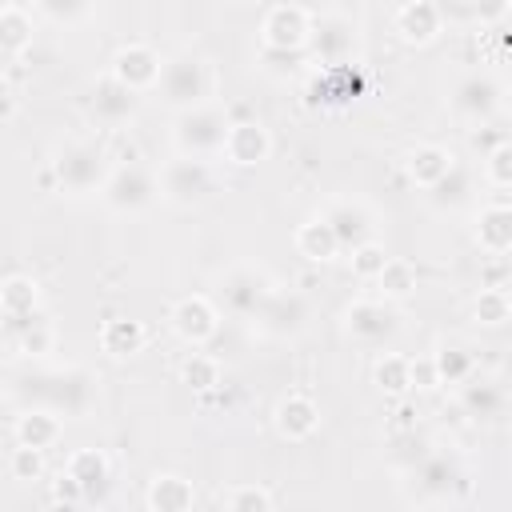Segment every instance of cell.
<instances>
[{"label":"cell","mask_w":512,"mask_h":512,"mask_svg":"<svg viewBox=\"0 0 512 512\" xmlns=\"http://www.w3.org/2000/svg\"><path fill=\"white\" fill-rule=\"evenodd\" d=\"M16 396L28 408H44L60 420H72V416H88L96 400V380L84 368H36L20 376Z\"/></svg>","instance_id":"1"},{"label":"cell","mask_w":512,"mask_h":512,"mask_svg":"<svg viewBox=\"0 0 512 512\" xmlns=\"http://www.w3.org/2000/svg\"><path fill=\"white\" fill-rule=\"evenodd\" d=\"M156 92H160V100H164L168 108L188 112V108L212 104L216 72H212V64H208L200 52H176V56L164 60L160 80H156Z\"/></svg>","instance_id":"2"},{"label":"cell","mask_w":512,"mask_h":512,"mask_svg":"<svg viewBox=\"0 0 512 512\" xmlns=\"http://www.w3.org/2000/svg\"><path fill=\"white\" fill-rule=\"evenodd\" d=\"M112 164H108V152L92 140H68L56 148L52 156V180L60 192L68 196H92L104 188Z\"/></svg>","instance_id":"3"},{"label":"cell","mask_w":512,"mask_h":512,"mask_svg":"<svg viewBox=\"0 0 512 512\" xmlns=\"http://www.w3.org/2000/svg\"><path fill=\"white\" fill-rule=\"evenodd\" d=\"M228 108L220 104H200V108H188V112H176L172 120V144H176V156H216L224 148V136H228Z\"/></svg>","instance_id":"4"},{"label":"cell","mask_w":512,"mask_h":512,"mask_svg":"<svg viewBox=\"0 0 512 512\" xmlns=\"http://www.w3.org/2000/svg\"><path fill=\"white\" fill-rule=\"evenodd\" d=\"M156 192L176 204V208H196L204 204L212 192H216V176L208 168V160H196V156H172L160 164L156 172Z\"/></svg>","instance_id":"5"},{"label":"cell","mask_w":512,"mask_h":512,"mask_svg":"<svg viewBox=\"0 0 512 512\" xmlns=\"http://www.w3.org/2000/svg\"><path fill=\"white\" fill-rule=\"evenodd\" d=\"M308 320H312L308 296H304L300 288L276 284V288L268 292V300L260 304V312L252 316V328H256L260 336H268V340H292V336H300V332L308 328Z\"/></svg>","instance_id":"6"},{"label":"cell","mask_w":512,"mask_h":512,"mask_svg":"<svg viewBox=\"0 0 512 512\" xmlns=\"http://www.w3.org/2000/svg\"><path fill=\"white\" fill-rule=\"evenodd\" d=\"M272 288H276V280H272L264 268H256V264H236V268H228V272L220 276L216 300H220V308H224L228 316L252 320V316L260 312V304L268 300Z\"/></svg>","instance_id":"7"},{"label":"cell","mask_w":512,"mask_h":512,"mask_svg":"<svg viewBox=\"0 0 512 512\" xmlns=\"http://www.w3.org/2000/svg\"><path fill=\"white\" fill-rule=\"evenodd\" d=\"M408 480H412V496H416V500L440 504V500H452V496L464 488L468 472H464V464H460L456 456H448V452H428V456H420V460L412 464Z\"/></svg>","instance_id":"8"},{"label":"cell","mask_w":512,"mask_h":512,"mask_svg":"<svg viewBox=\"0 0 512 512\" xmlns=\"http://www.w3.org/2000/svg\"><path fill=\"white\" fill-rule=\"evenodd\" d=\"M344 332L364 344V348H384L400 332V308L372 296V300H352L344 308Z\"/></svg>","instance_id":"9"},{"label":"cell","mask_w":512,"mask_h":512,"mask_svg":"<svg viewBox=\"0 0 512 512\" xmlns=\"http://www.w3.org/2000/svg\"><path fill=\"white\" fill-rule=\"evenodd\" d=\"M500 104H504V84H500L496 76H488V72H468V76H460V80L452 84V92H448V108H452L460 120H468V124L492 120V116L500 112Z\"/></svg>","instance_id":"10"},{"label":"cell","mask_w":512,"mask_h":512,"mask_svg":"<svg viewBox=\"0 0 512 512\" xmlns=\"http://www.w3.org/2000/svg\"><path fill=\"white\" fill-rule=\"evenodd\" d=\"M156 172H148L144 164L128 160V164H116L100 188V200L112 208V212H140L156 200Z\"/></svg>","instance_id":"11"},{"label":"cell","mask_w":512,"mask_h":512,"mask_svg":"<svg viewBox=\"0 0 512 512\" xmlns=\"http://www.w3.org/2000/svg\"><path fill=\"white\" fill-rule=\"evenodd\" d=\"M352 48H356V28H352L348 16H340V12H312V32H308L304 52L320 68L348 64L352 60Z\"/></svg>","instance_id":"12"},{"label":"cell","mask_w":512,"mask_h":512,"mask_svg":"<svg viewBox=\"0 0 512 512\" xmlns=\"http://www.w3.org/2000/svg\"><path fill=\"white\" fill-rule=\"evenodd\" d=\"M312 32V8L304 4H272L260 20V40L268 52H304Z\"/></svg>","instance_id":"13"},{"label":"cell","mask_w":512,"mask_h":512,"mask_svg":"<svg viewBox=\"0 0 512 512\" xmlns=\"http://www.w3.org/2000/svg\"><path fill=\"white\" fill-rule=\"evenodd\" d=\"M320 220L332 228L336 244L340 248H360V244H372L376 240V216L364 200H348V196H336L328 200V208L320 212Z\"/></svg>","instance_id":"14"},{"label":"cell","mask_w":512,"mask_h":512,"mask_svg":"<svg viewBox=\"0 0 512 512\" xmlns=\"http://www.w3.org/2000/svg\"><path fill=\"white\" fill-rule=\"evenodd\" d=\"M168 324H172V332L184 340V344H192V348H200V344H208L216 332H220V308L208 300V296H180L176 304H172V312H168Z\"/></svg>","instance_id":"15"},{"label":"cell","mask_w":512,"mask_h":512,"mask_svg":"<svg viewBox=\"0 0 512 512\" xmlns=\"http://www.w3.org/2000/svg\"><path fill=\"white\" fill-rule=\"evenodd\" d=\"M160 68H164V60H160V52L152 48V44H140V40H132V44H124V48H116V56H112V80H120L124 88H132L136 96L140 92H148V88H156V80H160Z\"/></svg>","instance_id":"16"},{"label":"cell","mask_w":512,"mask_h":512,"mask_svg":"<svg viewBox=\"0 0 512 512\" xmlns=\"http://www.w3.org/2000/svg\"><path fill=\"white\" fill-rule=\"evenodd\" d=\"M88 112H92L96 124L120 128V124H128V120L140 112V96H136L132 88H124L120 80L100 76V80L92 84V92H88Z\"/></svg>","instance_id":"17"},{"label":"cell","mask_w":512,"mask_h":512,"mask_svg":"<svg viewBox=\"0 0 512 512\" xmlns=\"http://www.w3.org/2000/svg\"><path fill=\"white\" fill-rule=\"evenodd\" d=\"M364 68L356 64V60H348V64H328V68H320V76L312 80V88H308V96H312V104H352L356 96H364Z\"/></svg>","instance_id":"18"},{"label":"cell","mask_w":512,"mask_h":512,"mask_svg":"<svg viewBox=\"0 0 512 512\" xmlns=\"http://www.w3.org/2000/svg\"><path fill=\"white\" fill-rule=\"evenodd\" d=\"M220 152L236 168H256L260 160H268L272 136H268V128L260 120H236V124H228V136H224Z\"/></svg>","instance_id":"19"},{"label":"cell","mask_w":512,"mask_h":512,"mask_svg":"<svg viewBox=\"0 0 512 512\" xmlns=\"http://www.w3.org/2000/svg\"><path fill=\"white\" fill-rule=\"evenodd\" d=\"M392 24H396L400 40H408V44H428V40H436L440 28H444V8H440L436 0H408V4L396 8Z\"/></svg>","instance_id":"20"},{"label":"cell","mask_w":512,"mask_h":512,"mask_svg":"<svg viewBox=\"0 0 512 512\" xmlns=\"http://www.w3.org/2000/svg\"><path fill=\"white\" fill-rule=\"evenodd\" d=\"M64 472L80 484L84 500H104L108 496V484H112V464L100 448H76L64 464Z\"/></svg>","instance_id":"21"},{"label":"cell","mask_w":512,"mask_h":512,"mask_svg":"<svg viewBox=\"0 0 512 512\" xmlns=\"http://www.w3.org/2000/svg\"><path fill=\"white\" fill-rule=\"evenodd\" d=\"M272 420H276V432H280L284 440H308V436L320 428V408H316L312 396L288 392V396L276 404Z\"/></svg>","instance_id":"22"},{"label":"cell","mask_w":512,"mask_h":512,"mask_svg":"<svg viewBox=\"0 0 512 512\" xmlns=\"http://www.w3.org/2000/svg\"><path fill=\"white\" fill-rule=\"evenodd\" d=\"M404 168H408V180L428 192V188H436V184L456 168V156H452L444 144H416V148L408 152Z\"/></svg>","instance_id":"23"},{"label":"cell","mask_w":512,"mask_h":512,"mask_svg":"<svg viewBox=\"0 0 512 512\" xmlns=\"http://www.w3.org/2000/svg\"><path fill=\"white\" fill-rule=\"evenodd\" d=\"M476 244L484 256H508L512 248V208L504 200L484 204L476 216Z\"/></svg>","instance_id":"24"},{"label":"cell","mask_w":512,"mask_h":512,"mask_svg":"<svg viewBox=\"0 0 512 512\" xmlns=\"http://www.w3.org/2000/svg\"><path fill=\"white\" fill-rule=\"evenodd\" d=\"M460 408L472 416V420H500L504 416V388L488 376H468L460 384Z\"/></svg>","instance_id":"25"},{"label":"cell","mask_w":512,"mask_h":512,"mask_svg":"<svg viewBox=\"0 0 512 512\" xmlns=\"http://www.w3.org/2000/svg\"><path fill=\"white\" fill-rule=\"evenodd\" d=\"M16 444L20 448H36V452H44V448H52L60 436H64V420L60 416H52V412H44V408H24L20 416H16Z\"/></svg>","instance_id":"26"},{"label":"cell","mask_w":512,"mask_h":512,"mask_svg":"<svg viewBox=\"0 0 512 512\" xmlns=\"http://www.w3.org/2000/svg\"><path fill=\"white\" fill-rule=\"evenodd\" d=\"M196 504V488L192 480L176 476V472H160L148 484V512H192Z\"/></svg>","instance_id":"27"},{"label":"cell","mask_w":512,"mask_h":512,"mask_svg":"<svg viewBox=\"0 0 512 512\" xmlns=\"http://www.w3.org/2000/svg\"><path fill=\"white\" fill-rule=\"evenodd\" d=\"M4 332H8L12 344H16L20 352H28V356H44V352H52V344H56V332H52V324H48L44 312L4 320Z\"/></svg>","instance_id":"28"},{"label":"cell","mask_w":512,"mask_h":512,"mask_svg":"<svg viewBox=\"0 0 512 512\" xmlns=\"http://www.w3.org/2000/svg\"><path fill=\"white\" fill-rule=\"evenodd\" d=\"M144 344H148V328H144L140 320L112 316V320H104V328H100V348H104L108 356H132V352H140Z\"/></svg>","instance_id":"29"},{"label":"cell","mask_w":512,"mask_h":512,"mask_svg":"<svg viewBox=\"0 0 512 512\" xmlns=\"http://www.w3.org/2000/svg\"><path fill=\"white\" fill-rule=\"evenodd\" d=\"M296 252H300L304 260H312V264H328V260L340 256V244H336L332 228H328L320 216H312V220H304V224L296 228Z\"/></svg>","instance_id":"30"},{"label":"cell","mask_w":512,"mask_h":512,"mask_svg":"<svg viewBox=\"0 0 512 512\" xmlns=\"http://www.w3.org/2000/svg\"><path fill=\"white\" fill-rule=\"evenodd\" d=\"M32 32H36L32 8H24V4H0V48L8 56H20L32 44Z\"/></svg>","instance_id":"31"},{"label":"cell","mask_w":512,"mask_h":512,"mask_svg":"<svg viewBox=\"0 0 512 512\" xmlns=\"http://www.w3.org/2000/svg\"><path fill=\"white\" fill-rule=\"evenodd\" d=\"M372 284L380 288V300H388V304H396V300H408V296L416 292V284H420V276H416V264H412V260H400V256H388V264L380 268V276H376Z\"/></svg>","instance_id":"32"},{"label":"cell","mask_w":512,"mask_h":512,"mask_svg":"<svg viewBox=\"0 0 512 512\" xmlns=\"http://www.w3.org/2000/svg\"><path fill=\"white\" fill-rule=\"evenodd\" d=\"M432 356V368H436V384H464L472 372H476V360H472V352L464 348V344H456V340H448V344H440L436 352H428Z\"/></svg>","instance_id":"33"},{"label":"cell","mask_w":512,"mask_h":512,"mask_svg":"<svg viewBox=\"0 0 512 512\" xmlns=\"http://www.w3.org/2000/svg\"><path fill=\"white\" fill-rule=\"evenodd\" d=\"M40 312V292H36V280L28 276H8L0 284V316L4 320H16V316H32Z\"/></svg>","instance_id":"34"},{"label":"cell","mask_w":512,"mask_h":512,"mask_svg":"<svg viewBox=\"0 0 512 512\" xmlns=\"http://www.w3.org/2000/svg\"><path fill=\"white\" fill-rule=\"evenodd\" d=\"M180 380H184L192 392H212V388H220V360L208 356V352H192V356L180 364Z\"/></svg>","instance_id":"35"},{"label":"cell","mask_w":512,"mask_h":512,"mask_svg":"<svg viewBox=\"0 0 512 512\" xmlns=\"http://www.w3.org/2000/svg\"><path fill=\"white\" fill-rule=\"evenodd\" d=\"M372 376H376L380 392H392V396L408 392V356H400V352H384V356L376 360Z\"/></svg>","instance_id":"36"},{"label":"cell","mask_w":512,"mask_h":512,"mask_svg":"<svg viewBox=\"0 0 512 512\" xmlns=\"http://www.w3.org/2000/svg\"><path fill=\"white\" fill-rule=\"evenodd\" d=\"M468 192H472V176H468V168H452L436 188H428V196L440 204V208H460L464 200H468Z\"/></svg>","instance_id":"37"},{"label":"cell","mask_w":512,"mask_h":512,"mask_svg":"<svg viewBox=\"0 0 512 512\" xmlns=\"http://www.w3.org/2000/svg\"><path fill=\"white\" fill-rule=\"evenodd\" d=\"M472 316L488 328H500L508 316H512V304H508V292L504 288H480L476 304H472Z\"/></svg>","instance_id":"38"},{"label":"cell","mask_w":512,"mask_h":512,"mask_svg":"<svg viewBox=\"0 0 512 512\" xmlns=\"http://www.w3.org/2000/svg\"><path fill=\"white\" fill-rule=\"evenodd\" d=\"M224 512H272V496L260 484H232L224 492Z\"/></svg>","instance_id":"39"},{"label":"cell","mask_w":512,"mask_h":512,"mask_svg":"<svg viewBox=\"0 0 512 512\" xmlns=\"http://www.w3.org/2000/svg\"><path fill=\"white\" fill-rule=\"evenodd\" d=\"M484 180L492 188H508L512 184V144L508 140L484 152Z\"/></svg>","instance_id":"40"},{"label":"cell","mask_w":512,"mask_h":512,"mask_svg":"<svg viewBox=\"0 0 512 512\" xmlns=\"http://www.w3.org/2000/svg\"><path fill=\"white\" fill-rule=\"evenodd\" d=\"M352 272H356V280H376L380 276V268L388 264V252L372 240V244H360V248H352Z\"/></svg>","instance_id":"41"},{"label":"cell","mask_w":512,"mask_h":512,"mask_svg":"<svg viewBox=\"0 0 512 512\" xmlns=\"http://www.w3.org/2000/svg\"><path fill=\"white\" fill-rule=\"evenodd\" d=\"M8 472H12L16 480H40V476H44V452L16 444L12 456H8Z\"/></svg>","instance_id":"42"},{"label":"cell","mask_w":512,"mask_h":512,"mask_svg":"<svg viewBox=\"0 0 512 512\" xmlns=\"http://www.w3.org/2000/svg\"><path fill=\"white\" fill-rule=\"evenodd\" d=\"M48 16V20H84L92 8L88 4H60V0H36L32 4V16Z\"/></svg>","instance_id":"43"},{"label":"cell","mask_w":512,"mask_h":512,"mask_svg":"<svg viewBox=\"0 0 512 512\" xmlns=\"http://www.w3.org/2000/svg\"><path fill=\"white\" fill-rule=\"evenodd\" d=\"M480 288H504L508 292V256H488L480 268Z\"/></svg>","instance_id":"44"},{"label":"cell","mask_w":512,"mask_h":512,"mask_svg":"<svg viewBox=\"0 0 512 512\" xmlns=\"http://www.w3.org/2000/svg\"><path fill=\"white\" fill-rule=\"evenodd\" d=\"M408 388H416V392L436 388V368H432V356H416V360H408Z\"/></svg>","instance_id":"45"},{"label":"cell","mask_w":512,"mask_h":512,"mask_svg":"<svg viewBox=\"0 0 512 512\" xmlns=\"http://www.w3.org/2000/svg\"><path fill=\"white\" fill-rule=\"evenodd\" d=\"M52 500H64V504H80V500H84V492H80V484H76L68 472H60V480L52 484Z\"/></svg>","instance_id":"46"},{"label":"cell","mask_w":512,"mask_h":512,"mask_svg":"<svg viewBox=\"0 0 512 512\" xmlns=\"http://www.w3.org/2000/svg\"><path fill=\"white\" fill-rule=\"evenodd\" d=\"M416 416H420V412H416L412 404H400V408H396L392 428H396V432H412V428H416Z\"/></svg>","instance_id":"47"},{"label":"cell","mask_w":512,"mask_h":512,"mask_svg":"<svg viewBox=\"0 0 512 512\" xmlns=\"http://www.w3.org/2000/svg\"><path fill=\"white\" fill-rule=\"evenodd\" d=\"M12 112H16V92L0 80V124H4V120H12Z\"/></svg>","instance_id":"48"},{"label":"cell","mask_w":512,"mask_h":512,"mask_svg":"<svg viewBox=\"0 0 512 512\" xmlns=\"http://www.w3.org/2000/svg\"><path fill=\"white\" fill-rule=\"evenodd\" d=\"M52 512H76V504H64V500H52Z\"/></svg>","instance_id":"49"},{"label":"cell","mask_w":512,"mask_h":512,"mask_svg":"<svg viewBox=\"0 0 512 512\" xmlns=\"http://www.w3.org/2000/svg\"><path fill=\"white\" fill-rule=\"evenodd\" d=\"M8 60H12V56H8L4 48H0V80H4V68H8Z\"/></svg>","instance_id":"50"}]
</instances>
